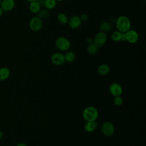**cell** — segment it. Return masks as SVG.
Returning <instances> with one entry per match:
<instances>
[{"instance_id": "cell-1", "label": "cell", "mask_w": 146, "mask_h": 146, "mask_svg": "<svg viewBox=\"0 0 146 146\" xmlns=\"http://www.w3.org/2000/svg\"><path fill=\"white\" fill-rule=\"evenodd\" d=\"M117 30L121 33H125L131 27V22L129 19L124 15L119 17L115 22Z\"/></svg>"}, {"instance_id": "cell-2", "label": "cell", "mask_w": 146, "mask_h": 146, "mask_svg": "<svg viewBox=\"0 0 146 146\" xmlns=\"http://www.w3.org/2000/svg\"><path fill=\"white\" fill-rule=\"evenodd\" d=\"M82 116L86 121H95L99 116V112L95 107L88 106L84 109Z\"/></svg>"}, {"instance_id": "cell-3", "label": "cell", "mask_w": 146, "mask_h": 146, "mask_svg": "<svg viewBox=\"0 0 146 146\" xmlns=\"http://www.w3.org/2000/svg\"><path fill=\"white\" fill-rule=\"evenodd\" d=\"M55 44L58 50L62 51L68 50L71 47L70 40L64 36L58 37L55 41Z\"/></svg>"}, {"instance_id": "cell-4", "label": "cell", "mask_w": 146, "mask_h": 146, "mask_svg": "<svg viewBox=\"0 0 146 146\" xmlns=\"http://www.w3.org/2000/svg\"><path fill=\"white\" fill-rule=\"evenodd\" d=\"M30 29L33 31H38L43 27V21L38 16L32 17L29 23Z\"/></svg>"}, {"instance_id": "cell-5", "label": "cell", "mask_w": 146, "mask_h": 146, "mask_svg": "<svg viewBox=\"0 0 146 146\" xmlns=\"http://www.w3.org/2000/svg\"><path fill=\"white\" fill-rule=\"evenodd\" d=\"M107 36L106 33L99 31L95 36L93 39V43H94L98 47H102L106 42Z\"/></svg>"}, {"instance_id": "cell-6", "label": "cell", "mask_w": 146, "mask_h": 146, "mask_svg": "<svg viewBox=\"0 0 146 146\" xmlns=\"http://www.w3.org/2000/svg\"><path fill=\"white\" fill-rule=\"evenodd\" d=\"M102 133L106 136H112L115 132V127L112 123L110 121L104 122L101 127Z\"/></svg>"}, {"instance_id": "cell-7", "label": "cell", "mask_w": 146, "mask_h": 146, "mask_svg": "<svg viewBox=\"0 0 146 146\" xmlns=\"http://www.w3.org/2000/svg\"><path fill=\"white\" fill-rule=\"evenodd\" d=\"M125 41L130 44H135L139 40V34L137 32L134 30L129 29L125 33Z\"/></svg>"}, {"instance_id": "cell-8", "label": "cell", "mask_w": 146, "mask_h": 146, "mask_svg": "<svg viewBox=\"0 0 146 146\" xmlns=\"http://www.w3.org/2000/svg\"><path fill=\"white\" fill-rule=\"evenodd\" d=\"M52 63L56 66H60L65 63V58L63 54L61 52H55L51 57Z\"/></svg>"}, {"instance_id": "cell-9", "label": "cell", "mask_w": 146, "mask_h": 146, "mask_svg": "<svg viewBox=\"0 0 146 146\" xmlns=\"http://www.w3.org/2000/svg\"><path fill=\"white\" fill-rule=\"evenodd\" d=\"M110 93L114 96H120L123 93V88L121 85L117 83L113 82L111 83L109 87Z\"/></svg>"}, {"instance_id": "cell-10", "label": "cell", "mask_w": 146, "mask_h": 146, "mask_svg": "<svg viewBox=\"0 0 146 146\" xmlns=\"http://www.w3.org/2000/svg\"><path fill=\"white\" fill-rule=\"evenodd\" d=\"M14 0H2L0 7L3 10V11L9 12L11 11L15 7Z\"/></svg>"}, {"instance_id": "cell-11", "label": "cell", "mask_w": 146, "mask_h": 146, "mask_svg": "<svg viewBox=\"0 0 146 146\" xmlns=\"http://www.w3.org/2000/svg\"><path fill=\"white\" fill-rule=\"evenodd\" d=\"M82 22V21L78 15H74L71 17L68 21V25L72 29H77L79 28Z\"/></svg>"}, {"instance_id": "cell-12", "label": "cell", "mask_w": 146, "mask_h": 146, "mask_svg": "<svg viewBox=\"0 0 146 146\" xmlns=\"http://www.w3.org/2000/svg\"><path fill=\"white\" fill-rule=\"evenodd\" d=\"M98 125V122L95 121H86L84 124V130L88 133L92 132L95 131L97 128Z\"/></svg>"}, {"instance_id": "cell-13", "label": "cell", "mask_w": 146, "mask_h": 146, "mask_svg": "<svg viewBox=\"0 0 146 146\" xmlns=\"http://www.w3.org/2000/svg\"><path fill=\"white\" fill-rule=\"evenodd\" d=\"M99 29L101 31L106 33L112 30V25L110 22L104 21L100 24Z\"/></svg>"}, {"instance_id": "cell-14", "label": "cell", "mask_w": 146, "mask_h": 146, "mask_svg": "<svg viewBox=\"0 0 146 146\" xmlns=\"http://www.w3.org/2000/svg\"><path fill=\"white\" fill-rule=\"evenodd\" d=\"M40 9H41V6L37 1L30 2L29 10L31 13L37 14Z\"/></svg>"}, {"instance_id": "cell-15", "label": "cell", "mask_w": 146, "mask_h": 146, "mask_svg": "<svg viewBox=\"0 0 146 146\" xmlns=\"http://www.w3.org/2000/svg\"><path fill=\"white\" fill-rule=\"evenodd\" d=\"M110 71V66L106 64H102L99 66L98 68V73L102 76L106 75L108 74Z\"/></svg>"}, {"instance_id": "cell-16", "label": "cell", "mask_w": 146, "mask_h": 146, "mask_svg": "<svg viewBox=\"0 0 146 146\" xmlns=\"http://www.w3.org/2000/svg\"><path fill=\"white\" fill-rule=\"evenodd\" d=\"M10 74V70L6 67L0 68V80H5L7 79Z\"/></svg>"}, {"instance_id": "cell-17", "label": "cell", "mask_w": 146, "mask_h": 146, "mask_svg": "<svg viewBox=\"0 0 146 146\" xmlns=\"http://www.w3.org/2000/svg\"><path fill=\"white\" fill-rule=\"evenodd\" d=\"M57 19L62 25H66L68 23V18L67 15L64 13H59L57 15Z\"/></svg>"}, {"instance_id": "cell-18", "label": "cell", "mask_w": 146, "mask_h": 146, "mask_svg": "<svg viewBox=\"0 0 146 146\" xmlns=\"http://www.w3.org/2000/svg\"><path fill=\"white\" fill-rule=\"evenodd\" d=\"M65 61L68 63H72L75 61L76 58V55L74 52L72 51H67L64 55Z\"/></svg>"}, {"instance_id": "cell-19", "label": "cell", "mask_w": 146, "mask_h": 146, "mask_svg": "<svg viewBox=\"0 0 146 146\" xmlns=\"http://www.w3.org/2000/svg\"><path fill=\"white\" fill-rule=\"evenodd\" d=\"M56 0H45L44 6L45 7L46 9L50 10H52L56 6Z\"/></svg>"}, {"instance_id": "cell-20", "label": "cell", "mask_w": 146, "mask_h": 146, "mask_svg": "<svg viewBox=\"0 0 146 146\" xmlns=\"http://www.w3.org/2000/svg\"><path fill=\"white\" fill-rule=\"evenodd\" d=\"M121 34L122 33L119 31L118 30L115 31L112 33L111 38L112 41L115 42H118L121 41Z\"/></svg>"}, {"instance_id": "cell-21", "label": "cell", "mask_w": 146, "mask_h": 146, "mask_svg": "<svg viewBox=\"0 0 146 146\" xmlns=\"http://www.w3.org/2000/svg\"><path fill=\"white\" fill-rule=\"evenodd\" d=\"M37 16L41 19H47L50 16V13L47 9H40L37 13Z\"/></svg>"}, {"instance_id": "cell-22", "label": "cell", "mask_w": 146, "mask_h": 146, "mask_svg": "<svg viewBox=\"0 0 146 146\" xmlns=\"http://www.w3.org/2000/svg\"><path fill=\"white\" fill-rule=\"evenodd\" d=\"M98 48L94 43H92L87 46V50L90 54L95 55L98 52Z\"/></svg>"}, {"instance_id": "cell-23", "label": "cell", "mask_w": 146, "mask_h": 146, "mask_svg": "<svg viewBox=\"0 0 146 146\" xmlns=\"http://www.w3.org/2000/svg\"><path fill=\"white\" fill-rule=\"evenodd\" d=\"M123 100L120 96H115L113 99V103L116 106H120L123 104Z\"/></svg>"}, {"instance_id": "cell-24", "label": "cell", "mask_w": 146, "mask_h": 146, "mask_svg": "<svg viewBox=\"0 0 146 146\" xmlns=\"http://www.w3.org/2000/svg\"><path fill=\"white\" fill-rule=\"evenodd\" d=\"M79 17H80V19L82 22L83 21H86L88 19V15L85 13H83V14H81L80 16H79Z\"/></svg>"}, {"instance_id": "cell-25", "label": "cell", "mask_w": 146, "mask_h": 146, "mask_svg": "<svg viewBox=\"0 0 146 146\" xmlns=\"http://www.w3.org/2000/svg\"><path fill=\"white\" fill-rule=\"evenodd\" d=\"M86 43L88 44V45L93 43V39L91 38H87V39H86Z\"/></svg>"}, {"instance_id": "cell-26", "label": "cell", "mask_w": 146, "mask_h": 146, "mask_svg": "<svg viewBox=\"0 0 146 146\" xmlns=\"http://www.w3.org/2000/svg\"><path fill=\"white\" fill-rule=\"evenodd\" d=\"M125 33H122L121 34V41L124 42L125 41Z\"/></svg>"}, {"instance_id": "cell-27", "label": "cell", "mask_w": 146, "mask_h": 146, "mask_svg": "<svg viewBox=\"0 0 146 146\" xmlns=\"http://www.w3.org/2000/svg\"><path fill=\"white\" fill-rule=\"evenodd\" d=\"M37 1H38V2H39V3L41 7H42V6H44V3L45 0H37Z\"/></svg>"}, {"instance_id": "cell-28", "label": "cell", "mask_w": 146, "mask_h": 146, "mask_svg": "<svg viewBox=\"0 0 146 146\" xmlns=\"http://www.w3.org/2000/svg\"><path fill=\"white\" fill-rule=\"evenodd\" d=\"M16 146H28V145L24 143H19L17 144Z\"/></svg>"}, {"instance_id": "cell-29", "label": "cell", "mask_w": 146, "mask_h": 146, "mask_svg": "<svg viewBox=\"0 0 146 146\" xmlns=\"http://www.w3.org/2000/svg\"><path fill=\"white\" fill-rule=\"evenodd\" d=\"M3 10L2 9V8L0 7V17L3 15Z\"/></svg>"}, {"instance_id": "cell-30", "label": "cell", "mask_w": 146, "mask_h": 146, "mask_svg": "<svg viewBox=\"0 0 146 146\" xmlns=\"http://www.w3.org/2000/svg\"><path fill=\"white\" fill-rule=\"evenodd\" d=\"M3 133L2 131L0 130V140L3 137Z\"/></svg>"}, {"instance_id": "cell-31", "label": "cell", "mask_w": 146, "mask_h": 146, "mask_svg": "<svg viewBox=\"0 0 146 146\" xmlns=\"http://www.w3.org/2000/svg\"><path fill=\"white\" fill-rule=\"evenodd\" d=\"M27 1L29 2H33V1H37V0H26Z\"/></svg>"}, {"instance_id": "cell-32", "label": "cell", "mask_w": 146, "mask_h": 146, "mask_svg": "<svg viewBox=\"0 0 146 146\" xmlns=\"http://www.w3.org/2000/svg\"><path fill=\"white\" fill-rule=\"evenodd\" d=\"M63 1H64V0H56V2H62Z\"/></svg>"}, {"instance_id": "cell-33", "label": "cell", "mask_w": 146, "mask_h": 146, "mask_svg": "<svg viewBox=\"0 0 146 146\" xmlns=\"http://www.w3.org/2000/svg\"><path fill=\"white\" fill-rule=\"evenodd\" d=\"M1 2H2V0H0V5H1Z\"/></svg>"}]
</instances>
